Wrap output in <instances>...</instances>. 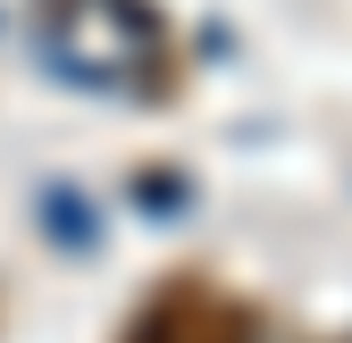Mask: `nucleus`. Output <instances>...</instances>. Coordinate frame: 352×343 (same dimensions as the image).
Instances as JSON below:
<instances>
[{
	"instance_id": "obj_1",
	"label": "nucleus",
	"mask_w": 352,
	"mask_h": 343,
	"mask_svg": "<svg viewBox=\"0 0 352 343\" xmlns=\"http://www.w3.org/2000/svg\"><path fill=\"white\" fill-rule=\"evenodd\" d=\"M59 51L76 75H93V84H135L151 75V93H168V25L143 9V0H101V17H59Z\"/></svg>"
},
{
	"instance_id": "obj_2",
	"label": "nucleus",
	"mask_w": 352,
	"mask_h": 343,
	"mask_svg": "<svg viewBox=\"0 0 352 343\" xmlns=\"http://www.w3.org/2000/svg\"><path fill=\"white\" fill-rule=\"evenodd\" d=\"M118 343H260V310L218 276H160L151 302L118 327Z\"/></svg>"
}]
</instances>
